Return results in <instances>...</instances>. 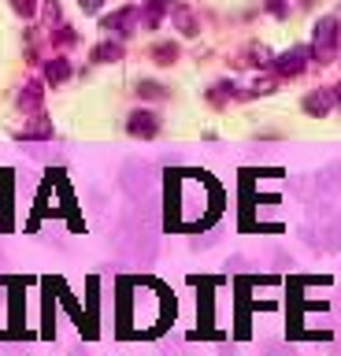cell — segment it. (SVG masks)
<instances>
[{"label":"cell","mask_w":341,"mask_h":356,"mask_svg":"<svg viewBox=\"0 0 341 356\" xmlns=\"http://www.w3.org/2000/svg\"><path fill=\"white\" fill-rule=\"evenodd\" d=\"M171 15H174V26H178L185 38H197V15H193L190 8H174Z\"/></svg>","instance_id":"cell-11"},{"label":"cell","mask_w":341,"mask_h":356,"mask_svg":"<svg viewBox=\"0 0 341 356\" xmlns=\"http://www.w3.org/2000/svg\"><path fill=\"white\" fill-rule=\"evenodd\" d=\"M334 97H338V104H341V86H334Z\"/></svg>","instance_id":"cell-18"},{"label":"cell","mask_w":341,"mask_h":356,"mask_svg":"<svg viewBox=\"0 0 341 356\" xmlns=\"http://www.w3.org/2000/svg\"><path fill=\"white\" fill-rule=\"evenodd\" d=\"M93 60L97 63H115V60H123V44L119 41H101L93 49Z\"/></svg>","instance_id":"cell-10"},{"label":"cell","mask_w":341,"mask_h":356,"mask_svg":"<svg viewBox=\"0 0 341 356\" xmlns=\"http://www.w3.org/2000/svg\"><path fill=\"white\" fill-rule=\"evenodd\" d=\"M78 38H74V30L71 26H56V44H74Z\"/></svg>","instance_id":"cell-14"},{"label":"cell","mask_w":341,"mask_h":356,"mask_svg":"<svg viewBox=\"0 0 341 356\" xmlns=\"http://www.w3.org/2000/svg\"><path fill=\"white\" fill-rule=\"evenodd\" d=\"M12 8H15V15H23V19L38 15V0H12Z\"/></svg>","instance_id":"cell-12"},{"label":"cell","mask_w":341,"mask_h":356,"mask_svg":"<svg viewBox=\"0 0 341 356\" xmlns=\"http://www.w3.org/2000/svg\"><path fill=\"white\" fill-rule=\"evenodd\" d=\"M308 60H312V44H293V49H285L282 56H274L271 71L278 78H293V74H301L308 67Z\"/></svg>","instance_id":"cell-2"},{"label":"cell","mask_w":341,"mask_h":356,"mask_svg":"<svg viewBox=\"0 0 341 356\" xmlns=\"http://www.w3.org/2000/svg\"><path fill=\"white\" fill-rule=\"evenodd\" d=\"M338 44H341V22L334 15L319 19L315 22V33H312V60H323V63L334 60Z\"/></svg>","instance_id":"cell-1"},{"label":"cell","mask_w":341,"mask_h":356,"mask_svg":"<svg viewBox=\"0 0 341 356\" xmlns=\"http://www.w3.org/2000/svg\"><path fill=\"white\" fill-rule=\"evenodd\" d=\"M19 108L23 111H41V82H26L19 93Z\"/></svg>","instance_id":"cell-9"},{"label":"cell","mask_w":341,"mask_h":356,"mask_svg":"<svg viewBox=\"0 0 341 356\" xmlns=\"http://www.w3.org/2000/svg\"><path fill=\"white\" fill-rule=\"evenodd\" d=\"M263 4H267V11H271V15H278V19L285 15V11H290V8L282 4V0H263Z\"/></svg>","instance_id":"cell-17"},{"label":"cell","mask_w":341,"mask_h":356,"mask_svg":"<svg viewBox=\"0 0 341 356\" xmlns=\"http://www.w3.org/2000/svg\"><path fill=\"white\" fill-rule=\"evenodd\" d=\"M19 138H23V141H45V138H52V122L41 115V111H34V119L19 130Z\"/></svg>","instance_id":"cell-6"},{"label":"cell","mask_w":341,"mask_h":356,"mask_svg":"<svg viewBox=\"0 0 341 356\" xmlns=\"http://www.w3.org/2000/svg\"><path fill=\"white\" fill-rule=\"evenodd\" d=\"M67 78H71V60L67 56H56V60L45 63V82L49 86H63Z\"/></svg>","instance_id":"cell-8"},{"label":"cell","mask_w":341,"mask_h":356,"mask_svg":"<svg viewBox=\"0 0 341 356\" xmlns=\"http://www.w3.org/2000/svg\"><path fill=\"white\" fill-rule=\"evenodd\" d=\"M167 15V0H145L141 4V30H156Z\"/></svg>","instance_id":"cell-7"},{"label":"cell","mask_w":341,"mask_h":356,"mask_svg":"<svg viewBox=\"0 0 341 356\" xmlns=\"http://www.w3.org/2000/svg\"><path fill=\"white\" fill-rule=\"evenodd\" d=\"M126 130L134 134V138H141V141L156 138V134H160V119H156V111H145V108H138L134 115L126 119Z\"/></svg>","instance_id":"cell-4"},{"label":"cell","mask_w":341,"mask_h":356,"mask_svg":"<svg viewBox=\"0 0 341 356\" xmlns=\"http://www.w3.org/2000/svg\"><path fill=\"white\" fill-rule=\"evenodd\" d=\"M338 104V97H334V89H312V93L304 97V111L312 119H326L330 111H334Z\"/></svg>","instance_id":"cell-5"},{"label":"cell","mask_w":341,"mask_h":356,"mask_svg":"<svg viewBox=\"0 0 341 356\" xmlns=\"http://www.w3.org/2000/svg\"><path fill=\"white\" fill-rule=\"evenodd\" d=\"M78 8L85 11V15H101V8H104V0H78Z\"/></svg>","instance_id":"cell-15"},{"label":"cell","mask_w":341,"mask_h":356,"mask_svg":"<svg viewBox=\"0 0 341 356\" xmlns=\"http://www.w3.org/2000/svg\"><path fill=\"white\" fill-rule=\"evenodd\" d=\"M174 56H178V44H160V49H156L160 63H174Z\"/></svg>","instance_id":"cell-13"},{"label":"cell","mask_w":341,"mask_h":356,"mask_svg":"<svg viewBox=\"0 0 341 356\" xmlns=\"http://www.w3.org/2000/svg\"><path fill=\"white\" fill-rule=\"evenodd\" d=\"M271 89H274V82H271V78H260V82L249 89V93H252V97H263V93H271Z\"/></svg>","instance_id":"cell-16"},{"label":"cell","mask_w":341,"mask_h":356,"mask_svg":"<svg viewBox=\"0 0 341 356\" xmlns=\"http://www.w3.org/2000/svg\"><path fill=\"white\" fill-rule=\"evenodd\" d=\"M104 30H112L115 38H130L134 30H141V8L126 4V8L112 11V15H104Z\"/></svg>","instance_id":"cell-3"}]
</instances>
